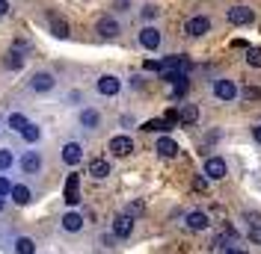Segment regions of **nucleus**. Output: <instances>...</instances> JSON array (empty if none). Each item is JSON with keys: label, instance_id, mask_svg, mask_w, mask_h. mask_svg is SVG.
<instances>
[{"label": "nucleus", "instance_id": "obj_36", "mask_svg": "<svg viewBox=\"0 0 261 254\" xmlns=\"http://www.w3.org/2000/svg\"><path fill=\"white\" fill-rule=\"evenodd\" d=\"M249 239H252V242H258V245H261V228H249Z\"/></svg>", "mask_w": 261, "mask_h": 254}, {"label": "nucleus", "instance_id": "obj_7", "mask_svg": "<svg viewBox=\"0 0 261 254\" xmlns=\"http://www.w3.org/2000/svg\"><path fill=\"white\" fill-rule=\"evenodd\" d=\"M226 18H228V24H234V27H246V24H252V9L249 6H231L226 12Z\"/></svg>", "mask_w": 261, "mask_h": 254}, {"label": "nucleus", "instance_id": "obj_35", "mask_svg": "<svg viewBox=\"0 0 261 254\" xmlns=\"http://www.w3.org/2000/svg\"><path fill=\"white\" fill-rule=\"evenodd\" d=\"M223 254H249L246 248H241V245H226L223 248Z\"/></svg>", "mask_w": 261, "mask_h": 254}, {"label": "nucleus", "instance_id": "obj_1", "mask_svg": "<svg viewBox=\"0 0 261 254\" xmlns=\"http://www.w3.org/2000/svg\"><path fill=\"white\" fill-rule=\"evenodd\" d=\"M63 201H65L68 207H77V204H81V175H77V172H71V175L65 177Z\"/></svg>", "mask_w": 261, "mask_h": 254}, {"label": "nucleus", "instance_id": "obj_40", "mask_svg": "<svg viewBox=\"0 0 261 254\" xmlns=\"http://www.w3.org/2000/svg\"><path fill=\"white\" fill-rule=\"evenodd\" d=\"M3 207H6V201H3V195H0V213H3Z\"/></svg>", "mask_w": 261, "mask_h": 254}, {"label": "nucleus", "instance_id": "obj_13", "mask_svg": "<svg viewBox=\"0 0 261 254\" xmlns=\"http://www.w3.org/2000/svg\"><path fill=\"white\" fill-rule=\"evenodd\" d=\"M110 151H113V157H130L134 154V139L119 133V136L110 139Z\"/></svg>", "mask_w": 261, "mask_h": 254}, {"label": "nucleus", "instance_id": "obj_30", "mask_svg": "<svg viewBox=\"0 0 261 254\" xmlns=\"http://www.w3.org/2000/svg\"><path fill=\"white\" fill-rule=\"evenodd\" d=\"M125 213H128L130 219H137V216H143V213H146V204H143V201H130Z\"/></svg>", "mask_w": 261, "mask_h": 254}, {"label": "nucleus", "instance_id": "obj_33", "mask_svg": "<svg viewBox=\"0 0 261 254\" xmlns=\"http://www.w3.org/2000/svg\"><path fill=\"white\" fill-rule=\"evenodd\" d=\"M244 219H246V225H249V228H261V213H246Z\"/></svg>", "mask_w": 261, "mask_h": 254}, {"label": "nucleus", "instance_id": "obj_34", "mask_svg": "<svg viewBox=\"0 0 261 254\" xmlns=\"http://www.w3.org/2000/svg\"><path fill=\"white\" fill-rule=\"evenodd\" d=\"M9 192H12V183H9V180H6V177L0 175V195H3V198H6V195H9Z\"/></svg>", "mask_w": 261, "mask_h": 254}, {"label": "nucleus", "instance_id": "obj_18", "mask_svg": "<svg viewBox=\"0 0 261 254\" xmlns=\"http://www.w3.org/2000/svg\"><path fill=\"white\" fill-rule=\"evenodd\" d=\"M81 228H83V216H81V213H74V210H71V213H65V216H63V231L77 234Z\"/></svg>", "mask_w": 261, "mask_h": 254}, {"label": "nucleus", "instance_id": "obj_14", "mask_svg": "<svg viewBox=\"0 0 261 254\" xmlns=\"http://www.w3.org/2000/svg\"><path fill=\"white\" fill-rule=\"evenodd\" d=\"M140 45L146 50H158L161 48V30L158 27H143L140 30Z\"/></svg>", "mask_w": 261, "mask_h": 254}, {"label": "nucleus", "instance_id": "obj_25", "mask_svg": "<svg viewBox=\"0 0 261 254\" xmlns=\"http://www.w3.org/2000/svg\"><path fill=\"white\" fill-rule=\"evenodd\" d=\"M15 254H36V239L33 237H18L15 239Z\"/></svg>", "mask_w": 261, "mask_h": 254}, {"label": "nucleus", "instance_id": "obj_11", "mask_svg": "<svg viewBox=\"0 0 261 254\" xmlns=\"http://www.w3.org/2000/svg\"><path fill=\"white\" fill-rule=\"evenodd\" d=\"M48 27H50V33H54L57 39H68V33H71L68 21H65V18L60 15V12H54V9L48 12Z\"/></svg>", "mask_w": 261, "mask_h": 254}, {"label": "nucleus", "instance_id": "obj_28", "mask_svg": "<svg viewBox=\"0 0 261 254\" xmlns=\"http://www.w3.org/2000/svg\"><path fill=\"white\" fill-rule=\"evenodd\" d=\"M238 98H244V101H261V89L258 86H244L238 92Z\"/></svg>", "mask_w": 261, "mask_h": 254}, {"label": "nucleus", "instance_id": "obj_17", "mask_svg": "<svg viewBox=\"0 0 261 254\" xmlns=\"http://www.w3.org/2000/svg\"><path fill=\"white\" fill-rule=\"evenodd\" d=\"M9 198H12L18 207H24V204H30V201H33V192H30V186H24V183H12Z\"/></svg>", "mask_w": 261, "mask_h": 254}, {"label": "nucleus", "instance_id": "obj_9", "mask_svg": "<svg viewBox=\"0 0 261 254\" xmlns=\"http://www.w3.org/2000/svg\"><path fill=\"white\" fill-rule=\"evenodd\" d=\"M119 21H116L113 15H104V18H98V24H95V33L101 36V39H116L119 36Z\"/></svg>", "mask_w": 261, "mask_h": 254}, {"label": "nucleus", "instance_id": "obj_6", "mask_svg": "<svg viewBox=\"0 0 261 254\" xmlns=\"http://www.w3.org/2000/svg\"><path fill=\"white\" fill-rule=\"evenodd\" d=\"M238 92H241V89L234 86V80H226V77L214 80V95L220 98V101H234Z\"/></svg>", "mask_w": 261, "mask_h": 254}, {"label": "nucleus", "instance_id": "obj_8", "mask_svg": "<svg viewBox=\"0 0 261 254\" xmlns=\"http://www.w3.org/2000/svg\"><path fill=\"white\" fill-rule=\"evenodd\" d=\"M211 30V21L205 15H193L187 24H184V33L190 36V39H199V36H205V33Z\"/></svg>", "mask_w": 261, "mask_h": 254}, {"label": "nucleus", "instance_id": "obj_27", "mask_svg": "<svg viewBox=\"0 0 261 254\" xmlns=\"http://www.w3.org/2000/svg\"><path fill=\"white\" fill-rule=\"evenodd\" d=\"M143 130H148V133H163V130H169V121L166 118H151V121L143 124Z\"/></svg>", "mask_w": 261, "mask_h": 254}, {"label": "nucleus", "instance_id": "obj_38", "mask_svg": "<svg viewBox=\"0 0 261 254\" xmlns=\"http://www.w3.org/2000/svg\"><path fill=\"white\" fill-rule=\"evenodd\" d=\"M9 15V0H0V18Z\"/></svg>", "mask_w": 261, "mask_h": 254}, {"label": "nucleus", "instance_id": "obj_2", "mask_svg": "<svg viewBox=\"0 0 261 254\" xmlns=\"http://www.w3.org/2000/svg\"><path fill=\"white\" fill-rule=\"evenodd\" d=\"M18 169H21L24 175H39V172H42V154H39V151H24V154L18 157Z\"/></svg>", "mask_w": 261, "mask_h": 254}, {"label": "nucleus", "instance_id": "obj_31", "mask_svg": "<svg viewBox=\"0 0 261 254\" xmlns=\"http://www.w3.org/2000/svg\"><path fill=\"white\" fill-rule=\"evenodd\" d=\"M140 15H143V21H154V18L161 15V9H158V6H151V3H148V6H143V12H140Z\"/></svg>", "mask_w": 261, "mask_h": 254}, {"label": "nucleus", "instance_id": "obj_37", "mask_svg": "<svg viewBox=\"0 0 261 254\" xmlns=\"http://www.w3.org/2000/svg\"><path fill=\"white\" fill-rule=\"evenodd\" d=\"M143 68H146V71H161V62H158V59H148Z\"/></svg>", "mask_w": 261, "mask_h": 254}, {"label": "nucleus", "instance_id": "obj_4", "mask_svg": "<svg viewBox=\"0 0 261 254\" xmlns=\"http://www.w3.org/2000/svg\"><path fill=\"white\" fill-rule=\"evenodd\" d=\"M54 86H57V77H54L50 71H36V74H33V80H30V89H33V92H39V95L50 92Z\"/></svg>", "mask_w": 261, "mask_h": 254}, {"label": "nucleus", "instance_id": "obj_10", "mask_svg": "<svg viewBox=\"0 0 261 254\" xmlns=\"http://www.w3.org/2000/svg\"><path fill=\"white\" fill-rule=\"evenodd\" d=\"M208 225H211V219H208V213H202V210H193V213H187L184 216V228L187 231H208Z\"/></svg>", "mask_w": 261, "mask_h": 254}, {"label": "nucleus", "instance_id": "obj_23", "mask_svg": "<svg viewBox=\"0 0 261 254\" xmlns=\"http://www.w3.org/2000/svg\"><path fill=\"white\" fill-rule=\"evenodd\" d=\"M21 139H24L27 145H36L39 139H42V127H39V124H33V121H30V124H27L24 130H21Z\"/></svg>", "mask_w": 261, "mask_h": 254}, {"label": "nucleus", "instance_id": "obj_29", "mask_svg": "<svg viewBox=\"0 0 261 254\" xmlns=\"http://www.w3.org/2000/svg\"><path fill=\"white\" fill-rule=\"evenodd\" d=\"M246 65L249 68H261V48H246Z\"/></svg>", "mask_w": 261, "mask_h": 254}, {"label": "nucleus", "instance_id": "obj_15", "mask_svg": "<svg viewBox=\"0 0 261 254\" xmlns=\"http://www.w3.org/2000/svg\"><path fill=\"white\" fill-rule=\"evenodd\" d=\"M83 160V145L81 142H65L63 145V163L65 166H77Z\"/></svg>", "mask_w": 261, "mask_h": 254}, {"label": "nucleus", "instance_id": "obj_24", "mask_svg": "<svg viewBox=\"0 0 261 254\" xmlns=\"http://www.w3.org/2000/svg\"><path fill=\"white\" fill-rule=\"evenodd\" d=\"M3 68H9V71H21V68H24V56L15 53V50H9V53L3 56Z\"/></svg>", "mask_w": 261, "mask_h": 254}, {"label": "nucleus", "instance_id": "obj_16", "mask_svg": "<svg viewBox=\"0 0 261 254\" xmlns=\"http://www.w3.org/2000/svg\"><path fill=\"white\" fill-rule=\"evenodd\" d=\"M154 151H158L161 157L172 160L175 154H178V142H175L172 136H161V139H158V145H154Z\"/></svg>", "mask_w": 261, "mask_h": 254}, {"label": "nucleus", "instance_id": "obj_21", "mask_svg": "<svg viewBox=\"0 0 261 254\" xmlns=\"http://www.w3.org/2000/svg\"><path fill=\"white\" fill-rule=\"evenodd\" d=\"M89 175L95 177V180H104V177L110 175V163H107V160H92V163H89Z\"/></svg>", "mask_w": 261, "mask_h": 254}, {"label": "nucleus", "instance_id": "obj_32", "mask_svg": "<svg viewBox=\"0 0 261 254\" xmlns=\"http://www.w3.org/2000/svg\"><path fill=\"white\" fill-rule=\"evenodd\" d=\"M193 189L196 192H205V189H208V177H205V175L193 177Z\"/></svg>", "mask_w": 261, "mask_h": 254}, {"label": "nucleus", "instance_id": "obj_20", "mask_svg": "<svg viewBox=\"0 0 261 254\" xmlns=\"http://www.w3.org/2000/svg\"><path fill=\"white\" fill-rule=\"evenodd\" d=\"M178 121L181 124H196L199 121V107L196 104H184L178 110Z\"/></svg>", "mask_w": 261, "mask_h": 254}, {"label": "nucleus", "instance_id": "obj_12", "mask_svg": "<svg viewBox=\"0 0 261 254\" xmlns=\"http://www.w3.org/2000/svg\"><path fill=\"white\" fill-rule=\"evenodd\" d=\"M134 234V219H130L128 213H119L113 219V237L116 239H128Z\"/></svg>", "mask_w": 261, "mask_h": 254}, {"label": "nucleus", "instance_id": "obj_39", "mask_svg": "<svg viewBox=\"0 0 261 254\" xmlns=\"http://www.w3.org/2000/svg\"><path fill=\"white\" fill-rule=\"evenodd\" d=\"M252 136H255V142L261 145V124H255V127H252Z\"/></svg>", "mask_w": 261, "mask_h": 254}, {"label": "nucleus", "instance_id": "obj_26", "mask_svg": "<svg viewBox=\"0 0 261 254\" xmlns=\"http://www.w3.org/2000/svg\"><path fill=\"white\" fill-rule=\"evenodd\" d=\"M15 166V154H12V148H0V172H9Z\"/></svg>", "mask_w": 261, "mask_h": 254}, {"label": "nucleus", "instance_id": "obj_5", "mask_svg": "<svg viewBox=\"0 0 261 254\" xmlns=\"http://www.w3.org/2000/svg\"><path fill=\"white\" fill-rule=\"evenodd\" d=\"M98 95H104V98H113L122 92V80L116 77V74H104V77H98Z\"/></svg>", "mask_w": 261, "mask_h": 254}, {"label": "nucleus", "instance_id": "obj_19", "mask_svg": "<svg viewBox=\"0 0 261 254\" xmlns=\"http://www.w3.org/2000/svg\"><path fill=\"white\" fill-rule=\"evenodd\" d=\"M81 127H86V130H95L98 124H101V112L98 110H81Z\"/></svg>", "mask_w": 261, "mask_h": 254}, {"label": "nucleus", "instance_id": "obj_3", "mask_svg": "<svg viewBox=\"0 0 261 254\" xmlns=\"http://www.w3.org/2000/svg\"><path fill=\"white\" fill-rule=\"evenodd\" d=\"M202 172H205V177L208 180H223V177L228 175V166L223 157H208L205 160V166H202Z\"/></svg>", "mask_w": 261, "mask_h": 254}, {"label": "nucleus", "instance_id": "obj_22", "mask_svg": "<svg viewBox=\"0 0 261 254\" xmlns=\"http://www.w3.org/2000/svg\"><path fill=\"white\" fill-rule=\"evenodd\" d=\"M27 124H30V118H27L24 112H9V118H6V127H9L12 133H21Z\"/></svg>", "mask_w": 261, "mask_h": 254}]
</instances>
